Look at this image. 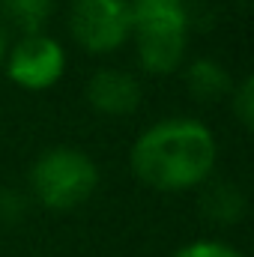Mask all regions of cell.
Segmentation results:
<instances>
[{
	"label": "cell",
	"mask_w": 254,
	"mask_h": 257,
	"mask_svg": "<svg viewBox=\"0 0 254 257\" xmlns=\"http://www.w3.org/2000/svg\"><path fill=\"white\" fill-rule=\"evenodd\" d=\"M171 257H242L233 245L227 242H215V239H197V242H189L183 248H177Z\"/></svg>",
	"instance_id": "11"
},
{
	"label": "cell",
	"mask_w": 254,
	"mask_h": 257,
	"mask_svg": "<svg viewBox=\"0 0 254 257\" xmlns=\"http://www.w3.org/2000/svg\"><path fill=\"white\" fill-rule=\"evenodd\" d=\"M200 212L215 224H236L245 212V194L233 183H209L200 194Z\"/></svg>",
	"instance_id": "8"
},
{
	"label": "cell",
	"mask_w": 254,
	"mask_h": 257,
	"mask_svg": "<svg viewBox=\"0 0 254 257\" xmlns=\"http://www.w3.org/2000/svg\"><path fill=\"white\" fill-rule=\"evenodd\" d=\"M132 36L147 72H177L189 45L186 6L168 0H132Z\"/></svg>",
	"instance_id": "2"
},
{
	"label": "cell",
	"mask_w": 254,
	"mask_h": 257,
	"mask_svg": "<svg viewBox=\"0 0 254 257\" xmlns=\"http://www.w3.org/2000/svg\"><path fill=\"white\" fill-rule=\"evenodd\" d=\"M168 3H183V0H168Z\"/></svg>",
	"instance_id": "14"
},
{
	"label": "cell",
	"mask_w": 254,
	"mask_h": 257,
	"mask_svg": "<svg viewBox=\"0 0 254 257\" xmlns=\"http://www.w3.org/2000/svg\"><path fill=\"white\" fill-rule=\"evenodd\" d=\"M21 215H24V197L12 189H0V227L21 221Z\"/></svg>",
	"instance_id": "12"
},
{
	"label": "cell",
	"mask_w": 254,
	"mask_h": 257,
	"mask_svg": "<svg viewBox=\"0 0 254 257\" xmlns=\"http://www.w3.org/2000/svg\"><path fill=\"white\" fill-rule=\"evenodd\" d=\"M6 75L24 90H48L60 81L66 72L63 45L48 33H30L21 36L6 51Z\"/></svg>",
	"instance_id": "5"
},
{
	"label": "cell",
	"mask_w": 254,
	"mask_h": 257,
	"mask_svg": "<svg viewBox=\"0 0 254 257\" xmlns=\"http://www.w3.org/2000/svg\"><path fill=\"white\" fill-rule=\"evenodd\" d=\"M84 96L93 111L105 117H126V114H135L141 105V84L126 69L105 66L90 75Z\"/></svg>",
	"instance_id": "6"
},
{
	"label": "cell",
	"mask_w": 254,
	"mask_h": 257,
	"mask_svg": "<svg viewBox=\"0 0 254 257\" xmlns=\"http://www.w3.org/2000/svg\"><path fill=\"white\" fill-rule=\"evenodd\" d=\"M186 87L194 99L200 102H215L221 96H230L233 81L227 75V69L212 60V57H197L186 66Z\"/></svg>",
	"instance_id": "7"
},
{
	"label": "cell",
	"mask_w": 254,
	"mask_h": 257,
	"mask_svg": "<svg viewBox=\"0 0 254 257\" xmlns=\"http://www.w3.org/2000/svg\"><path fill=\"white\" fill-rule=\"evenodd\" d=\"M69 33L90 54H111L132 39V0H72Z\"/></svg>",
	"instance_id": "4"
},
{
	"label": "cell",
	"mask_w": 254,
	"mask_h": 257,
	"mask_svg": "<svg viewBox=\"0 0 254 257\" xmlns=\"http://www.w3.org/2000/svg\"><path fill=\"white\" fill-rule=\"evenodd\" d=\"M99 186L96 162L78 147H51L30 165V192L48 209H75Z\"/></svg>",
	"instance_id": "3"
},
{
	"label": "cell",
	"mask_w": 254,
	"mask_h": 257,
	"mask_svg": "<svg viewBox=\"0 0 254 257\" xmlns=\"http://www.w3.org/2000/svg\"><path fill=\"white\" fill-rule=\"evenodd\" d=\"M218 156L215 135L194 117H168L138 135L129 153L132 174L159 192H183L212 177Z\"/></svg>",
	"instance_id": "1"
},
{
	"label": "cell",
	"mask_w": 254,
	"mask_h": 257,
	"mask_svg": "<svg viewBox=\"0 0 254 257\" xmlns=\"http://www.w3.org/2000/svg\"><path fill=\"white\" fill-rule=\"evenodd\" d=\"M0 12L12 27L21 30V36H30L45 30L54 12V0H0Z\"/></svg>",
	"instance_id": "9"
},
{
	"label": "cell",
	"mask_w": 254,
	"mask_h": 257,
	"mask_svg": "<svg viewBox=\"0 0 254 257\" xmlns=\"http://www.w3.org/2000/svg\"><path fill=\"white\" fill-rule=\"evenodd\" d=\"M6 51H9V42H6V30L0 27V63L6 60Z\"/></svg>",
	"instance_id": "13"
},
{
	"label": "cell",
	"mask_w": 254,
	"mask_h": 257,
	"mask_svg": "<svg viewBox=\"0 0 254 257\" xmlns=\"http://www.w3.org/2000/svg\"><path fill=\"white\" fill-rule=\"evenodd\" d=\"M230 108L236 114V120L242 123V128L254 126V78L245 75L233 90H230Z\"/></svg>",
	"instance_id": "10"
}]
</instances>
